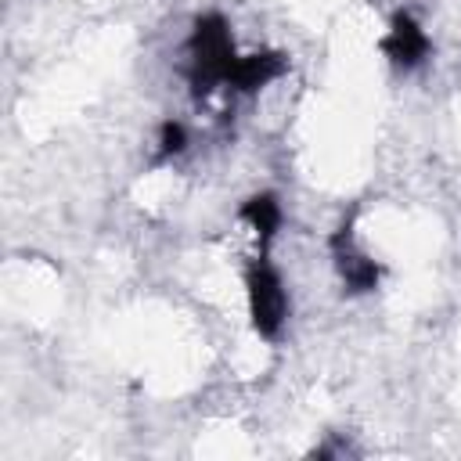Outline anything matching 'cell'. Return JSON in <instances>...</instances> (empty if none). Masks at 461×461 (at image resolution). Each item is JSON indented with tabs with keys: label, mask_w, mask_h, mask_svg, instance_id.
<instances>
[{
	"label": "cell",
	"mask_w": 461,
	"mask_h": 461,
	"mask_svg": "<svg viewBox=\"0 0 461 461\" xmlns=\"http://www.w3.org/2000/svg\"><path fill=\"white\" fill-rule=\"evenodd\" d=\"M184 68L187 79L194 86V94H212V90H227L234 68H238V50H234V36L227 29V22L220 14H202L187 36L184 47Z\"/></svg>",
	"instance_id": "1"
},
{
	"label": "cell",
	"mask_w": 461,
	"mask_h": 461,
	"mask_svg": "<svg viewBox=\"0 0 461 461\" xmlns=\"http://www.w3.org/2000/svg\"><path fill=\"white\" fill-rule=\"evenodd\" d=\"M331 256H335V267H339V277L349 292H375L378 281H382V267L353 241L349 227H342L335 238H331Z\"/></svg>",
	"instance_id": "3"
},
{
	"label": "cell",
	"mask_w": 461,
	"mask_h": 461,
	"mask_svg": "<svg viewBox=\"0 0 461 461\" xmlns=\"http://www.w3.org/2000/svg\"><path fill=\"white\" fill-rule=\"evenodd\" d=\"M184 148H187L184 122H162V130H158V155L169 158V155H180Z\"/></svg>",
	"instance_id": "7"
},
{
	"label": "cell",
	"mask_w": 461,
	"mask_h": 461,
	"mask_svg": "<svg viewBox=\"0 0 461 461\" xmlns=\"http://www.w3.org/2000/svg\"><path fill=\"white\" fill-rule=\"evenodd\" d=\"M382 50H385V58H389L396 68L411 72V68H418V65L429 58L432 43H429V32H425L407 11H400V14L393 18L385 40H382Z\"/></svg>",
	"instance_id": "4"
},
{
	"label": "cell",
	"mask_w": 461,
	"mask_h": 461,
	"mask_svg": "<svg viewBox=\"0 0 461 461\" xmlns=\"http://www.w3.org/2000/svg\"><path fill=\"white\" fill-rule=\"evenodd\" d=\"M288 68V58L277 54V50H252V54H241L238 58V68L227 83V90L234 94H256L263 90L267 83H274L281 72Z\"/></svg>",
	"instance_id": "5"
},
{
	"label": "cell",
	"mask_w": 461,
	"mask_h": 461,
	"mask_svg": "<svg viewBox=\"0 0 461 461\" xmlns=\"http://www.w3.org/2000/svg\"><path fill=\"white\" fill-rule=\"evenodd\" d=\"M238 223H241L245 234L252 238L256 252L267 256V245L274 241V234H277V227H281V205H277V198H274V194H256V198H249V202L238 209Z\"/></svg>",
	"instance_id": "6"
},
{
	"label": "cell",
	"mask_w": 461,
	"mask_h": 461,
	"mask_svg": "<svg viewBox=\"0 0 461 461\" xmlns=\"http://www.w3.org/2000/svg\"><path fill=\"white\" fill-rule=\"evenodd\" d=\"M245 303L252 328L263 339H277L288 321V288L267 256H252L245 267Z\"/></svg>",
	"instance_id": "2"
}]
</instances>
